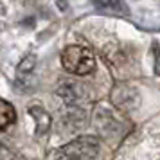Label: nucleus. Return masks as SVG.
Masks as SVG:
<instances>
[{
	"label": "nucleus",
	"mask_w": 160,
	"mask_h": 160,
	"mask_svg": "<svg viewBox=\"0 0 160 160\" xmlns=\"http://www.w3.org/2000/svg\"><path fill=\"white\" fill-rule=\"evenodd\" d=\"M61 65L68 74L87 76L95 68V58L92 51L81 45H68L61 52Z\"/></svg>",
	"instance_id": "f257e3e1"
},
{
	"label": "nucleus",
	"mask_w": 160,
	"mask_h": 160,
	"mask_svg": "<svg viewBox=\"0 0 160 160\" xmlns=\"http://www.w3.org/2000/svg\"><path fill=\"white\" fill-rule=\"evenodd\" d=\"M101 151V142L97 137L92 135H83V137L74 138L72 142H68L67 146H63L59 151L54 153L56 158H78V160H85V158H95L99 157Z\"/></svg>",
	"instance_id": "f03ea898"
},
{
	"label": "nucleus",
	"mask_w": 160,
	"mask_h": 160,
	"mask_svg": "<svg viewBox=\"0 0 160 160\" xmlns=\"http://www.w3.org/2000/svg\"><path fill=\"white\" fill-rule=\"evenodd\" d=\"M56 92L63 97V101L68 102V106L70 104H79L83 99H87V87L79 81L70 79V78L59 81Z\"/></svg>",
	"instance_id": "7ed1b4c3"
},
{
	"label": "nucleus",
	"mask_w": 160,
	"mask_h": 160,
	"mask_svg": "<svg viewBox=\"0 0 160 160\" xmlns=\"http://www.w3.org/2000/svg\"><path fill=\"white\" fill-rule=\"evenodd\" d=\"M94 124L95 128L101 131L102 135H113V133H119L122 124L119 119L113 117V113L106 108H97L94 115Z\"/></svg>",
	"instance_id": "20e7f679"
},
{
	"label": "nucleus",
	"mask_w": 160,
	"mask_h": 160,
	"mask_svg": "<svg viewBox=\"0 0 160 160\" xmlns=\"http://www.w3.org/2000/svg\"><path fill=\"white\" fill-rule=\"evenodd\" d=\"M63 124L68 130L72 131H79L87 126V112L81 110L78 104H70V108L63 115Z\"/></svg>",
	"instance_id": "39448f33"
},
{
	"label": "nucleus",
	"mask_w": 160,
	"mask_h": 160,
	"mask_svg": "<svg viewBox=\"0 0 160 160\" xmlns=\"http://www.w3.org/2000/svg\"><path fill=\"white\" fill-rule=\"evenodd\" d=\"M29 115L34 119V124H36V135H45L49 128H51L52 124V119L49 115V112L43 108V106H40V104H32L29 108Z\"/></svg>",
	"instance_id": "423d86ee"
},
{
	"label": "nucleus",
	"mask_w": 160,
	"mask_h": 160,
	"mask_svg": "<svg viewBox=\"0 0 160 160\" xmlns=\"http://www.w3.org/2000/svg\"><path fill=\"white\" fill-rule=\"evenodd\" d=\"M97 9L102 11H110L113 15L119 16H130V8L124 4L122 0H90Z\"/></svg>",
	"instance_id": "0eeeda50"
},
{
	"label": "nucleus",
	"mask_w": 160,
	"mask_h": 160,
	"mask_svg": "<svg viewBox=\"0 0 160 160\" xmlns=\"http://www.w3.org/2000/svg\"><path fill=\"white\" fill-rule=\"evenodd\" d=\"M16 121V112L6 99L0 97V130H6L8 126Z\"/></svg>",
	"instance_id": "6e6552de"
},
{
	"label": "nucleus",
	"mask_w": 160,
	"mask_h": 160,
	"mask_svg": "<svg viewBox=\"0 0 160 160\" xmlns=\"http://www.w3.org/2000/svg\"><path fill=\"white\" fill-rule=\"evenodd\" d=\"M34 65H36V56L31 54V56H27V58H23L22 61H20V65L16 68V74H18L20 78H22L23 74H31L32 68H34Z\"/></svg>",
	"instance_id": "1a4fd4ad"
},
{
	"label": "nucleus",
	"mask_w": 160,
	"mask_h": 160,
	"mask_svg": "<svg viewBox=\"0 0 160 160\" xmlns=\"http://www.w3.org/2000/svg\"><path fill=\"white\" fill-rule=\"evenodd\" d=\"M155 72L160 76V52L157 54V61H155Z\"/></svg>",
	"instance_id": "9d476101"
}]
</instances>
